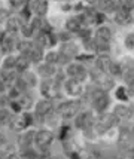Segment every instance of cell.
I'll return each instance as SVG.
<instances>
[{
	"mask_svg": "<svg viewBox=\"0 0 134 159\" xmlns=\"http://www.w3.org/2000/svg\"><path fill=\"white\" fill-rule=\"evenodd\" d=\"M79 109V103L78 101H69V103H63L58 107V113L63 116V118H70L73 116Z\"/></svg>",
	"mask_w": 134,
	"mask_h": 159,
	"instance_id": "6da1fadb",
	"label": "cell"
},
{
	"mask_svg": "<svg viewBox=\"0 0 134 159\" xmlns=\"http://www.w3.org/2000/svg\"><path fill=\"white\" fill-rule=\"evenodd\" d=\"M52 140H54V135H52V132H49V131H39L35 137L36 144L39 146V147H42V149L48 147V146L52 143Z\"/></svg>",
	"mask_w": 134,
	"mask_h": 159,
	"instance_id": "7a4b0ae2",
	"label": "cell"
},
{
	"mask_svg": "<svg viewBox=\"0 0 134 159\" xmlns=\"http://www.w3.org/2000/svg\"><path fill=\"white\" fill-rule=\"evenodd\" d=\"M30 124H31V116L30 115H24V116H18V118L11 119V126H12V129H15V131L24 129Z\"/></svg>",
	"mask_w": 134,
	"mask_h": 159,
	"instance_id": "3957f363",
	"label": "cell"
},
{
	"mask_svg": "<svg viewBox=\"0 0 134 159\" xmlns=\"http://www.w3.org/2000/svg\"><path fill=\"white\" fill-rule=\"evenodd\" d=\"M107 104H109V97L103 91H95L94 92V107L97 110L103 111L107 107Z\"/></svg>",
	"mask_w": 134,
	"mask_h": 159,
	"instance_id": "277c9868",
	"label": "cell"
},
{
	"mask_svg": "<svg viewBox=\"0 0 134 159\" xmlns=\"http://www.w3.org/2000/svg\"><path fill=\"white\" fill-rule=\"evenodd\" d=\"M67 73H69V76H70L72 79H75V80H78V82L84 80L85 76H86L85 69L82 67V66H79V64H73V66H70V67L67 69Z\"/></svg>",
	"mask_w": 134,
	"mask_h": 159,
	"instance_id": "5b68a950",
	"label": "cell"
},
{
	"mask_svg": "<svg viewBox=\"0 0 134 159\" xmlns=\"http://www.w3.org/2000/svg\"><path fill=\"white\" fill-rule=\"evenodd\" d=\"M31 9H33V12L36 15L43 16V15L48 12V0H33Z\"/></svg>",
	"mask_w": 134,
	"mask_h": 159,
	"instance_id": "8992f818",
	"label": "cell"
},
{
	"mask_svg": "<svg viewBox=\"0 0 134 159\" xmlns=\"http://www.w3.org/2000/svg\"><path fill=\"white\" fill-rule=\"evenodd\" d=\"M131 18V12H130V7L128 6H122L119 7V11L116 12V22L118 24H128Z\"/></svg>",
	"mask_w": 134,
	"mask_h": 159,
	"instance_id": "52a82bcc",
	"label": "cell"
},
{
	"mask_svg": "<svg viewBox=\"0 0 134 159\" xmlns=\"http://www.w3.org/2000/svg\"><path fill=\"white\" fill-rule=\"evenodd\" d=\"M110 36H112V31H110V28H107V27L99 28L97 33H95L97 42H101V43H107V42L110 40Z\"/></svg>",
	"mask_w": 134,
	"mask_h": 159,
	"instance_id": "ba28073f",
	"label": "cell"
},
{
	"mask_svg": "<svg viewBox=\"0 0 134 159\" xmlns=\"http://www.w3.org/2000/svg\"><path fill=\"white\" fill-rule=\"evenodd\" d=\"M66 89L70 95H79L81 94V83L78 80H75V79H70L66 83Z\"/></svg>",
	"mask_w": 134,
	"mask_h": 159,
	"instance_id": "9c48e42d",
	"label": "cell"
},
{
	"mask_svg": "<svg viewBox=\"0 0 134 159\" xmlns=\"http://www.w3.org/2000/svg\"><path fill=\"white\" fill-rule=\"evenodd\" d=\"M91 122H92V119L90 113H82V115H79L78 118H76V126L78 128H88L91 125Z\"/></svg>",
	"mask_w": 134,
	"mask_h": 159,
	"instance_id": "30bf717a",
	"label": "cell"
},
{
	"mask_svg": "<svg viewBox=\"0 0 134 159\" xmlns=\"http://www.w3.org/2000/svg\"><path fill=\"white\" fill-rule=\"evenodd\" d=\"M61 55L64 57H76L78 55V48L73 43H64L61 46Z\"/></svg>",
	"mask_w": 134,
	"mask_h": 159,
	"instance_id": "8fae6325",
	"label": "cell"
},
{
	"mask_svg": "<svg viewBox=\"0 0 134 159\" xmlns=\"http://www.w3.org/2000/svg\"><path fill=\"white\" fill-rule=\"evenodd\" d=\"M52 109V104H51L49 100L46 101H40V103L36 104V113L37 115H48V111Z\"/></svg>",
	"mask_w": 134,
	"mask_h": 159,
	"instance_id": "7c38bea8",
	"label": "cell"
},
{
	"mask_svg": "<svg viewBox=\"0 0 134 159\" xmlns=\"http://www.w3.org/2000/svg\"><path fill=\"white\" fill-rule=\"evenodd\" d=\"M0 42H2V45H3V49H6V51H11L12 49V34L11 33H5V34L0 37Z\"/></svg>",
	"mask_w": 134,
	"mask_h": 159,
	"instance_id": "4fadbf2b",
	"label": "cell"
},
{
	"mask_svg": "<svg viewBox=\"0 0 134 159\" xmlns=\"http://www.w3.org/2000/svg\"><path fill=\"white\" fill-rule=\"evenodd\" d=\"M95 64H97V67H99L101 71H109V67H110L112 61H110L107 57H100Z\"/></svg>",
	"mask_w": 134,
	"mask_h": 159,
	"instance_id": "5bb4252c",
	"label": "cell"
},
{
	"mask_svg": "<svg viewBox=\"0 0 134 159\" xmlns=\"http://www.w3.org/2000/svg\"><path fill=\"white\" fill-rule=\"evenodd\" d=\"M27 67H28V60L25 58V57H20V58H16V61H15V67H14L16 71H24Z\"/></svg>",
	"mask_w": 134,
	"mask_h": 159,
	"instance_id": "9a60e30c",
	"label": "cell"
},
{
	"mask_svg": "<svg viewBox=\"0 0 134 159\" xmlns=\"http://www.w3.org/2000/svg\"><path fill=\"white\" fill-rule=\"evenodd\" d=\"M28 55H30V60H31V61H39V60L42 58V48H39V46L31 48L30 52H28Z\"/></svg>",
	"mask_w": 134,
	"mask_h": 159,
	"instance_id": "2e32d148",
	"label": "cell"
},
{
	"mask_svg": "<svg viewBox=\"0 0 134 159\" xmlns=\"http://www.w3.org/2000/svg\"><path fill=\"white\" fill-rule=\"evenodd\" d=\"M66 27H67V30H70V31H78L79 28H81V21H78L76 18L69 20L67 24H66Z\"/></svg>",
	"mask_w": 134,
	"mask_h": 159,
	"instance_id": "e0dca14e",
	"label": "cell"
},
{
	"mask_svg": "<svg viewBox=\"0 0 134 159\" xmlns=\"http://www.w3.org/2000/svg\"><path fill=\"white\" fill-rule=\"evenodd\" d=\"M39 73L45 77L51 76V75L54 73V69H52V66H49V64H45V66H40V67H39Z\"/></svg>",
	"mask_w": 134,
	"mask_h": 159,
	"instance_id": "ac0fdd59",
	"label": "cell"
},
{
	"mask_svg": "<svg viewBox=\"0 0 134 159\" xmlns=\"http://www.w3.org/2000/svg\"><path fill=\"white\" fill-rule=\"evenodd\" d=\"M100 6H101V9L109 12V11L115 9V2L113 0H100Z\"/></svg>",
	"mask_w": 134,
	"mask_h": 159,
	"instance_id": "d6986e66",
	"label": "cell"
},
{
	"mask_svg": "<svg viewBox=\"0 0 134 159\" xmlns=\"http://www.w3.org/2000/svg\"><path fill=\"white\" fill-rule=\"evenodd\" d=\"M115 116H118V118H127L128 116V109L127 107H124V106L116 107V109H115Z\"/></svg>",
	"mask_w": 134,
	"mask_h": 159,
	"instance_id": "ffe728a7",
	"label": "cell"
},
{
	"mask_svg": "<svg viewBox=\"0 0 134 159\" xmlns=\"http://www.w3.org/2000/svg\"><path fill=\"white\" fill-rule=\"evenodd\" d=\"M9 120H11V113L7 110H5V109H2L0 110V125H5Z\"/></svg>",
	"mask_w": 134,
	"mask_h": 159,
	"instance_id": "44dd1931",
	"label": "cell"
},
{
	"mask_svg": "<svg viewBox=\"0 0 134 159\" xmlns=\"http://www.w3.org/2000/svg\"><path fill=\"white\" fill-rule=\"evenodd\" d=\"M20 28V24H18V20H9L7 21V30L15 33L16 30Z\"/></svg>",
	"mask_w": 134,
	"mask_h": 159,
	"instance_id": "7402d4cb",
	"label": "cell"
},
{
	"mask_svg": "<svg viewBox=\"0 0 134 159\" xmlns=\"http://www.w3.org/2000/svg\"><path fill=\"white\" fill-rule=\"evenodd\" d=\"M35 137H36L35 132H28V134H25V137H22L21 139V144L22 146H28L31 141H33L31 139H35Z\"/></svg>",
	"mask_w": 134,
	"mask_h": 159,
	"instance_id": "603a6c76",
	"label": "cell"
},
{
	"mask_svg": "<svg viewBox=\"0 0 134 159\" xmlns=\"http://www.w3.org/2000/svg\"><path fill=\"white\" fill-rule=\"evenodd\" d=\"M109 71H110L112 75H119V73H121L119 64H116V62H112V64H110V67H109Z\"/></svg>",
	"mask_w": 134,
	"mask_h": 159,
	"instance_id": "cb8c5ba5",
	"label": "cell"
},
{
	"mask_svg": "<svg viewBox=\"0 0 134 159\" xmlns=\"http://www.w3.org/2000/svg\"><path fill=\"white\" fill-rule=\"evenodd\" d=\"M125 45H127V48L134 49V34H128L125 37Z\"/></svg>",
	"mask_w": 134,
	"mask_h": 159,
	"instance_id": "d4e9b609",
	"label": "cell"
},
{
	"mask_svg": "<svg viewBox=\"0 0 134 159\" xmlns=\"http://www.w3.org/2000/svg\"><path fill=\"white\" fill-rule=\"evenodd\" d=\"M15 58H12V57H9L6 60V62H5V69H12V67H15Z\"/></svg>",
	"mask_w": 134,
	"mask_h": 159,
	"instance_id": "484cf974",
	"label": "cell"
},
{
	"mask_svg": "<svg viewBox=\"0 0 134 159\" xmlns=\"http://www.w3.org/2000/svg\"><path fill=\"white\" fill-rule=\"evenodd\" d=\"M116 97L119 98V100H127V94H125V89H124V88H119V89L116 91Z\"/></svg>",
	"mask_w": 134,
	"mask_h": 159,
	"instance_id": "4316f807",
	"label": "cell"
},
{
	"mask_svg": "<svg viewBox=\"0 0 134 159\" xmlns=\"http://www.w3.org/2000/svg\"><path fill=\"white\" fill-rule=\"evenodd\" d=\"M11 2V5L14 7H20V6H22V3H24V0H9Z\"/></svg>",
	"mask_w": 134,
	"mask_h": 159,
	"instance_id": "83f0119b",
	"label": "cell"
},
{
	"mask_svg": "<svg viewBox=\"0 0 134 159\" xmlns=\"http://www.w3.org/2000/svg\"><path fill=\"white\" fill-rule=\"evenodd\" d=\"M46 60L49 62H57L58 61V55H57V54H49V55L46 57Z\"/></svg>",
	"mask_w": 134,
	"mask_h": 159,
	"instance_id": "f1b7e54d",
	"label": "cell"
},
{
	"mask_svg": "<svg viewBox=\"0 0 134 159\" xmlns=\"http://www.w3.org/2000/svg\"><path fill=\"white\" fill-rule=\"evenodd\" d=\"M6 18H7V12L5 9H0V21L6 20Z\"/></svg>",
	"mask_w": 134,
	"mask_h": 159,
	"instance_id": "f546056e",
	"label": "cell"
},
{
	"mask_svg": "<svg viewBox=\"0 0 134 159\" xmlns=\"http://www.w3.org/2000/svg\"><path fill=\"white\" fill-rule=\"evenodd\" d=\"M20 103H12V107H14V110L15 111H20L21 110V106H18Z\"/></svg>",
	"mask_w": 134,
	"mask_h": 159,
	"instance_id": "4dcf8cb0",
	"label": "cell"
},
{
	"mask_svg": "<svg viewBox=\"0 0 134 159\" xmlns=\"http://www.w3.org/2000/svg\"><path fill=\"white\" fill-rule=\"evenodd\" d=\"M7 159H21V158H20L18 155H15V153H12V155H9V156H7Z\"/></svg>",
	"mask_w": 134,
	"mask_h": 159,
	"instance_id": "1f68e13d",
	"label": "cell"
},
{
	"mask_svg": "<svg viewBox=\"0 0 134 159\" xmlns=\"http://www.w3.org/2000/svg\"><path fill=\"white\" fill-rule=\"evenodd\" d=\"M3 144H5V139H3V137H0V147H2Z\"/></svg>",
	"mask_w": 134,
	"mask_h": 159,
	"instance_id": "d6a6232c",
	"label": "cell"
},
{
	"mask_svg": "<svg viewBox=\"0 0 134 159\" xmlns=\"http://www.w3.org/2000/svg\"><path fill=\"white\" fill-rule=\"evenodd\" d=\"M86 2H88V3H91V5H94V3H97L99 0H86Z\"/></svg>",
	"mask_w": 134,
	"mask_h": 159,
	"instance_id": "836d02e7",
	"label": "cell"
},
{
	"mask_svg": "<svg viewBox=\"0 0 134 159\" xmlns=\"http://www.w3.org/2000/svg\"><path fill=\"white\" fill-rule=\"evenodd\" d=\"M3 89H5V85H3V83L0 82V92H2V91H3Z\"/></svg>",
	"mask_w": 134,
	"mask_h": 159,
	"instance_id": "e575fe53",
	"label": "cell"
},
{
	"mask_svg": "<svg viewBox=\"0 0 134 159\" xmlns=\"http://www.w3.org/2000/svg\"><path fill=\"white\" fill-rule=\"evenodd\" d=\"M0 159H2V158H0Z\"/></svg>",
	"mask_w": 134,
	"mask_h": 159,
	"instance_id": "d590c367",
	"label": "cell"
},
{
	"mask_svg": "<svg viewBox=\"0 0 134 159\" xmlns=\"http://www.w3.org/2000/svg\"><path fill=\"white\" fill-rule=\"evenodd\" d=\"M133 159H134V158H133Z\"/></svg>",
	"mask_w": 134,
	"mask_h": 159,
	"instance_id": "8d00e7d4",
	"label": "cell"
}]
</instances>
